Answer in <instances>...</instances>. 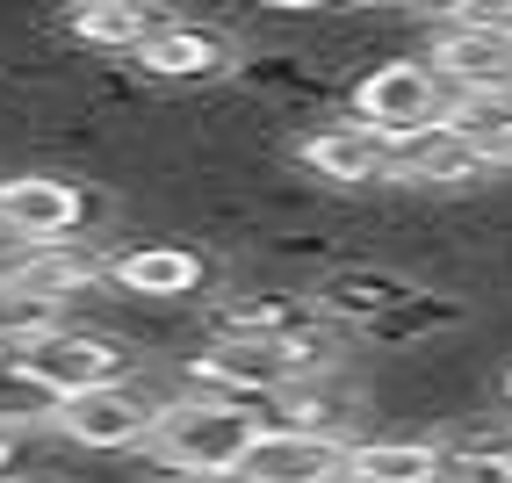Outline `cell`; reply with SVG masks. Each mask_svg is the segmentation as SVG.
Returning a JSON list of instances; mask_svg holds the SVG:
<instances>
[{
    "label": "cell",
    "mask_w": 512,
    "mask_h": 483,
    "mask_svg": "<svg viewBox=\"0 0 512 483\" xmlns=\"http://www.w3.org/2000/svg\"><path fill=\"white\" fill-rule=\"evenodd\" d=\"M166 15L152 8V0H80L73 8V44H87V51H109V58H130L152 29H159Z\"/></svg>",
    "instance_id": "obj_17"
},
{
    "label": "cell",
    "mask_w": 512,
    "mask_h": 483,
    "mask_svg": "<svg viewBox=\"0 0 512 483\" xmlns=\"http://www.w3.org/2000/svg\"><path fill=\"white\" fill-rule=\"evenodd\" d=\"M145 80H166V87H188V80H217L231 73V37L210 22H159L152 37L130 51Z\"/></svg>",
    "instance_id": "obj_13"
},
{
    "label": "cell",
    "mask_w": 512,
    "mask_h": 483,
    "mask_svg": "<svg viewBox=\"0 0 512 483\" xmlns=\"http://www.w3.org/2000/svg\"><path fill=\"white\" fill-rule=\"evenodd\" d=\"M260 426L253 404L238 397H166V419L152 433V455L159 462H195V469H238V455H246V440Z\"/></svg>",
    "instance_id": "obj_4"
},
{
    "label": "cell",
    "mask_w": 512,
    "mask_h": 483,
    "mask_svg": "<svg viewBox=\"0 0 512 483\" xmlns=\"http://www.w3.org/2000/svg\"><path fill=\"white\" fill-rule=\"evenodd\" d=\"M166 419V397L138 375H123V383H94V390H73L58 404V433L87 447V455H130V447H152Z\"/></svg>",
    "instance_id": "obj_2"
},
{
    "label": "cell",
    "mask_w": 512,
    "mask_h": 483,
    "mask_svg": "<svg viewBox=\"0 0 512 483\" xmlns=\"http://www.w3.org/2000/svg\"><path fill=\"white\" fill-rule=\"evenodd\" d=\"M210 274H217V260L202 253V246H130V253H116L109 260V282L123 289V296H145V303H195L202 289H210Z\"/></svg>",
    "instance_id": "obj_12"
},
{
    "label": "cell",
    "mask_w": 512,
    "mask_h": 483,
    "mask_svg": "<svg viewBox=\"0 0 512 483\" xmlns=\"http://www.w3.org/2000/svg\"><path fill=\"white\" fill-rule=\"evenodd\" d=\"M419 15L455 22V29H484V37H512V0H426Z\"/></svg>",
    "instance_id": "obj_20"
},
{
    "label": "cell",
    "mask_w": 512,
    "mask_h": 483,
    "mask_svg": "<svg viewBox=\"0 0 512 483\" xmlns=\"http://www.w3.org/2000/svg\"><path fill=\"white\" fill-rule=\"evenodd\" d=\"M448 123L476 145V159L491 166V181L512 174V94H455Z\"/></svg>",
    "instance_id": "obj_18"
},
{
    "label": "cell",
    "mask_w": 512,
    "mask_h": 483,
    "mask_svg": "<svg viewBox=\"0 0 512 483\" xmlns=\"http://www.w3.org/2000/svg\"><path fill=\"white\" fill-rule=\"evenodd\" d=\"M94 282H109V253H94L87 238H44V246H15L0 260V289L44 303V310H65Z\"/></svg>",
    "instance_id": "obj_7"
},
{
    "label": "cell",
    "mask_w": 512,
    "mask_h": 483,
    "mask_svg": "<svg viewBox=\"0 0 512 483\" xmlns=\"http://www.w3.org/2000/svg\"><path fill=\"white\" fill-rule=\"evenodd\" d=\"M426 58L440 65V80L455 94H512V37H484V29L433 22Z\"/></svg>",
    "instance_id": "obj_15"
},
{
    "label": "cell",
    "mask_w": 512,
    "mask_h": 483,
    "mask_svg": "<svg viewBox=\"0 0 512 483\" xmlns=\"http://www.w3.org/2000/svg\"><path fill=\"white\" fill-rule=\"evenodd\" d=\"M311 303L325 310L332 325H347V332H368L375 318H390V310L419 289V274H404V267H383V260H332L318 267L311 282Z\"/></svg>",
    "instance_id": "obj_10"
},
{
    "label": "cell",
    "mask_w": 512,
    "mask_h": 483,
    "mask_svg": "<svg viewBox=\"0 0 512 483\" xmlns=\"http://www.w3.org/2000/svg\"><path fill=\"white\" fill-rule=\"evenodd\" d=\"M347 447L339 433H303V426H253L238 483H347Z\"/></svg>",
    "instance_id": "obj_9"
},
{
    "label": "cell",
    "mask_w": 512,
    "mask_h": 483,
    "mask_svg": "<svg viewBox=\"0 0 512 483\" xmlns=\"http://www.w3.org/2000/svg\"><path fill=\"white\" fill-rule=\"evenodd\" d=\"M101 202L65 181V174H8L0 181V231L15 246H44V238H87Z\"/></svg>",
    "instance_id": "obj_6"
},
{
    "label": "cell",
    "mask_w": 512,
    "mask_h": 483,
    "mask_svg": "<svg viewBox=\"0 0 512 483\" xmlns=\"http://www.w3.org/2000/svg\"><path fill=\"white\" fill-rule=\"evenodd\" d=\"M0 354H8V361H22L29 375H44V383H51L58 397L138 375V361H130V347H123V339H109V332H80V325H65V318H51V325H37V332L8 339Z\"/></svg>",
    "instance_id": "obj_3"
},
{
    "label": "cell",
    "mask_w": 512,
    "mask_h": 483,
    "mask_svg": "<svg viewBox=\"0 0 512 483\" xmlns=\"http://www.w3.org/2000/svg\"><path fill=\"white\" fill-rule=\"evenodd\" d=\"M145 483H238V469H195V462H159Z\"/></svg>",
    "instance_id": "obj_21"
},
{
    "label": "cell",
    "mask_w": 512,
    "mask_h": 483,
    "mask_svg": "<svg viewBox=\"0 0 512 483\" xmlns=\"http://www.w3.org/2000/svg\"><path fill=\"white\" fill-rule=\"evenodd\" d=\"M296 166L318 188H339V195L390 188V137L375 123H361V116H332V123L296 137Z\"/></svg>",
    "instance_id": "obj_5"
},
{
    "label": "cell",
    "mask_w": 512,
    "mask_h": 483,
    "mask_svg": "<svg viewBox=\"0 0 512 483\" xmlns=\"http://www.w3.org/2000/svg\"><path fill=\"white\" fill-rule=\"evenodd\" d=\"M8 483H15V476H8Z\"/></svg>",
    "instance_id": "obj_25"
},
{
    "label": "cell",
    "mask_w": 512,
    "mask_h": 483,
    "mask_svg": "<svg viewBox=\"0 0 512 483\" xmlns=\"http://www.w3.org/2000/svg\"><path fill=\"white\" fill-rule=\"evenodd\" d=\"M455 109V87L440 80V65L419 51V58H383V65H368V73L354 80L347 94V116L375 123L383 137H412V130H433V123H448Z\"/></svg>",
    "instance_id": "obj_1"
},
{
    "label": "cell",
    "mask_w": 512,
    "mask_h": 483,
    "mask_svg": "<svg viewBox=\"0 0 512 483\" xmlns=\"http://www.w3.org/2000/svg\"><path fill=\"white\" fill-rule=\"evenodd\" d=\"M58 390L44 375H29L22 361L0 354V433H37V426H58Z\"/></svg>",
    "instance_id": "obj_19"
},
{
    "label": "cell",
    "mask_w": 512,
    "mask_h": 483,
    "mask_svg": "<svg viewBox=\"0 0 512 483\" xmlns=\"http://www.w3.org/2000/svg\"><path fill=\"white\" fill-rule=\"evenodd\" d=\"M210 339H296L311 325H332L311 303V289H231L210 303Z\"/></svg>",
    "instance_id": "obj_11"
},
{
    "label": "cell",
    "mask_w": 512,
    "mask_h": 483,
    "mask_svg": "<svg viewBox=\"0 0 512 483\" xmlns=\"http://www.w3.org/2000/svg\"><path fill=\"white\" fill-rule=\"evenodd\" d=\"M15 476V433H0V483Z\"/></svg>",
    "instance_id": "obj_23"
},
{
    "label": "cell",
    "mask_w": 512,
    "mask_h": 483,
    "mask_svg": "<svg viewBox=\"0 0 512 483\" xmlns=\"http://www.w3.org/2000/svg\"><path fill=\"white\" fill-rule=\"evenodd\" d=\"M390 188L476 195V188H491V166L476 159V145L455 123H433V130H412V137H390Z\"/></svg>",
    "instance_id": "obj_8"
},
{
    "label": "cell",
    "mask_w": 512,
    "mask_h": 483,
    "mask_svg": "<svg viewBox=\"0 0 512 483\" xmlns=\"http://www.w3.org/2000/svg\"><path fill=\"white\" fill-rule=\"evenodd\" d=\"M498 404H505V411H512V368H505V375H498Z\"/></svg>",
    "instance_id": "obj_24"
},
{
    "label": "cell",
    "mask_w": 512,
    "mask_h": 483,
    "mask_svg": "<svg viewBox=\"0 0 512 483\" xmlns=\"http://www.w3.org/2000/svg\"><path fill=\"white\" fill-rule=\"evenodd\" d=\"M448 447L433 433H368L347 447V483H440Z\"/></svg>",
    "instance_id": "obj_16"
},
{
    "label": "cell",
    "mask_w": 512,
    "mask_h": 483,
    "mask_svg": "<svg viewBox=\"0 0 512 483\" xmlns=\"http://www.w3.org/2000/svg\"><path fill=\"white\" fill-rule=\"evenodd\" d=\"M246 8H260V15H325L332 0H246Z\"/></svg>",
    "instance_id": "obj_22"
},
{
    "label": "cell",
    "mask_w": 512,
    "mask_h": 483,
    "mask_svg": "<svg viewBox=\"0 0 512 483\" xmlns=\"http://www.w3.org/2000/svg\"><path fill=\"white\" fill-rule=\"evenodd\" d=\"M469 325V296L462 289H412L390 318H375L368 325V347L375 354H433V347H448V339Z\"/></svg>",
    "instance_id": "obj_14"
}]
</instances>
